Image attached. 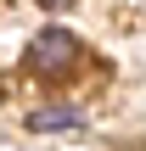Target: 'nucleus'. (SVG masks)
Instances as JSON below:
<instances>
[{
  "instance_id": "obj_1",
  "label": "nucleus",
  "mask_w": 146,
  "mask_h": 151,
  "mask_svg": "<svg viewBox=\"0 0 146 151\" xmlns=\"http://www.w3.org/2000/svg\"><path fill=\"white\" fill-rule=\"evenodd\" d=\"M28 73H39V78H62L73 62H79V39L73 34H62V28H45V34H34V45H28Z\"/></svg>"
},
{
  "instance_id": "obj_2",
  "label": "nucleus",
  "mask_w": 146,
  "mask_h": 151,
  "mask_svg": "<svg viewBox=\"0 0 146 151\" xmlns=\"http://www.w3.org/2000/svg\"><path fill=\"white\" fill-rule=\"evenodd\" d=\"M73 123H79L73 106H39V112L28 118V129H39V134H56V129H73Z\"/></svg>"
},
{
  "instance_id": "obj_3",
  "label": "nucleus",
  "mask_w": 146,
  "mask_h": 151,
  "mask_svg": "<svg viewBox=\"0 0 146 151\" xmlns=\"http://www.w3.org/2000/svg\"><path fill=\"white\" fill-rule=\"evenodd\" d=\"M34 6H45V11H62V6H73V0H34Z\"/></svg>"
}]
</instances>
